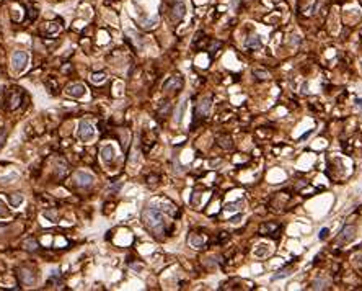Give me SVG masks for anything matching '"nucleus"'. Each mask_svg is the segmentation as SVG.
<instances>
[{"label": "nucleus", "instance_id": "39448f33", "mask_svg": "<svg viewBox=\"0 0 362 291\" xmlns=\"http://www.w3.org/2000/svg\"><path fill=\"white\" fill-rule=\"evenodd\" d=\"M354 236H356V227L354 226H344L342 231L339 232V236H338L336 242L338 244H347V242H351L354 239Z\"/></svg>", "mask_w": 362, "mask_h": 291}, {"label": "nucleus", "instance_id": "9d476101", "mask_svg": "<svg viewBox=\"0 0 362 291\" xmlns=\"http://www.w3.org/2000/svg\"><path fill=\"white\" fill-rule=\"evenodd\" d=\"M101 159L104 164H109L113 159H114V149H113V146H104L103 149H101Z\"/></svg>", "mask_w": 362, "mask_h": 291}, {"label": "nucleus", "instance_id": "f257e3e1", "mask_svg": "<svg viewBox=\"0 0 362 291\" xmlns=\"http://www.w3.org/2000/svg\"><path fill=\"white\" fill-rule=\"evenodd\" d=\"M142 219H144V224L147 226V229H150L155 236L163 234L165 231V218L158 209L155 208H147L142 213Z\"/></svg>", "mask_w": 362, "mask_h": 291}, {"label": "nucleus", "instance_id": "ddd939ff", "mask_svg": "<svg viewBox=\"0 0 362 291\" xmlns=\"http://www.w3.org/2000/svg\"><path fill=\"white\" fill-rule=\"evenodd\" d=\"M189 244L193 247H196V249H201V247H204V244H206V241H204V237L197 236V234H191L189 236Z\"/></svg>", "mask_w": 362, "mask_h": 291}, {"label": "nucleus", "instance_id": "0eeeda50", "mask_svg": "<svg viewBox=\"0 0 362 291\" xmlns=\"http://www.w3.org/2000/svg\"><path fill=\"white\" fill-rule=\"evenodd\" d=\"M85 92H87V90H85V87L82 84H72L65 88V93H67L69 97H74V98H82L85 95Z\"/></svg>", "mask_w": 362, "mask_h": 291}, {"label": "nucleus", "instance_id": "f3484780", "mask_svg": "<svg viewBox=\"0 0 362 291\" xmlns=\"http://www.w3.org/2000/svg\"><path fill=\"white\" fill-rule=\"evenodd\" d=\"M290 268L289 267H285V268H282V270H277V273H276L274 276H273V280H279V278H285V276H289L290 273Z\"/></svg>", "mask_w": 362, "mask_h": 291}, {"label": "nucleus", "instance_id": "aec40b11", "mask_svg": "<svg viewBox=\"0 0 362 291\" xmlns=\"http://www.w3.org/2000/svg\"><path fill=\"white\" fill-rule=\"evenodd\" d=\"M36 247H38V244L33 239H28L26 242H25V249L26 250H30V252H33V250H36Z\"/></svg>", "mask_w": 362, "mask_h": 291}, {"label": "nucleus", "instance_id": "6ab92c4d", "mask_svg": "<svg viewBox=\"0 0 362 291\" xmlns=\"http://www.w3.org/2000/svg\"><path fill=\"white\" fill-rule=\"evenodd\" d=\"M259 247H261V249H256V250H255V255H258V257H266V255L269 254V249H268L266 245H259Z\"/></svg>", "mask_w": 362, "mask_h": 291}, {"label": "nucleus", "instance_id": "20e7f679", "mask_svg": "<svg viewBox=\"0 0 362 291\" xmlns=\"http://www.w3.org/2000/svg\"><path fill=\"white\" fill-rule=\"evenodd\" d=\"M279 231H281V224H277V222H263L259 226V234L269 236L273 239H277L279 237Z\"/></svg>", "mask_w": 362, "mask_h": 291}, {"label": "nucleus", "instance_id": "412c9836", "mask_svg": "<svg viewBox=\"0 0 362 291\" xmlns=\"http://www.w3.org/2000/svg\"><path fill=\"white\" fill-rule=\"evenodd\" d=\"M104 80H106V75L104 74H95L92 77V82H95V84H101Z\"/></svg>", "mask_w": 362, "mask_h": 291}, {"label": "nucleus", "instance_id": "7ed1b4c3", "mask_svg": "<svg viewBox=\"0 0 362 291\" xmlns=\"http://www.w3.org/2000/svg\"><path fill=\"white\" fill-rule=\"evenodd\" d=\"M28 61H30L28 52H25V51H16V52H13V56H12V67H13V70L21 72V70L26 67Z\"/></svg>", "mask_w": 362, "mask_h": 291}, {"label": "nucleus", "instance_id": "4be33fe9", "mask_svg": "<svg viewBox=\"0 0 362 291\" xmlns=\"http://www.w3.org/2000/svg\"><path fill=\"white\" fill-rule=\"evenodd\" d=\"M10 201H12L13 206H18V204H21V203H23V196H21V195H13Z\"/></svg>", "mask_w": 362, "mask_h": 291}, {"label": "nucleus", "instance_id": "b1692460", "mask_svg": "<svg viewBox=\"0 0 362 291\" xmlns=\"http://www.w3.org/2000/svg\"><path fill=\"white\" fill-rule=\"evenodd\" d=\"M7 208H5V204H3L2 201H0V216H7Z\"/></svg>", "mask_w": 362, "mask_h": 291}, {"label": "nucleus", "instance_id": "dca6fc26", "mask_svg": "<svg viewBox=\"0 0 362 291\" xmlns=\"http://www.w3.org/2000/svg\"><path fill=\"white\" fill-rule=\"evenodd\" d=\"M328 288V283L325 280H317L312 283V289H326Z\"/></svg>", "mask_w": 362, "mask_h": 291}, {"label": "nucleus", "instance_id": "423d86ee", "mask_svg": "<svg viewBox=\"0 0 362 291\" xmlns=\"http://www.w3.org/2000/svg\"><path fill=\"white\" fill-rule=\"evenodd\" d=\"M211 106H212V103H211V98H202L201 102H199V103L196 105V110H194V114H196L197 118H207L209 111H211Z\"/></svg>", "mask_w": 362, "mask_h": 291}, {"label": "nucleus", "instance_id": "a211bd4d", "mask_svg": "<svg viewBox=\"0 0 362 291\" xmlns=\"http://www.w3.org/2000/svg\"><path fill=\"white\" fill-rule=\"evenodd\" d=\"M253 75H255L258 80H266V79L269 77V74L264 72V70H253Z\"/></svg>", "mask_w": 362, "mask_h": 291}, {"label": "nucleus", "instance_id": "5701e85b", "mask_svg": "<svg viewBox=\"0 0 362 291\" xmlns=\"http://www.w3.org/2000/svg\"><path fill=\"white\" fill-rule=\"evenodd\" d=\"M328 232H330V231H328V227H323L321 229V231H320V234H318V237H320V239L323 241V239H326V236H328Z\"/></svg>", "mask_w": 362, "mask_h": 291}, {"label": "nucleus", "instance_id": "1a4fd4ad", "mask_svg": "<svg viewBox=\"0 0 362 291\" xmlns=\"http://www.w3.org/2000/svg\"><path fill=\"white\" fill-rule=\"evenodd\" d=\"M184 13H186V7H184L183 2H176L175 5L171 7V18H173L175 21H179L181 18L184 17Z\"/></svg>", "mask_w": 362, "mask_h": 291}, {"label": "nucleus", "instance_id": "f03ea898", "mask_svg": "<svg viewBox=\"0 0 362 291\" xmlns=\"http://www.w3.org/2000/svg\"><path fill=\"white\" fill-rule=\"evenodd\" d=\"M77 136L82 142H90L95 137V128L90 125L88 121L82 120L78 123V128H77Z\"/></svg>", "mask_w": 362, "mask_h": 291}, {"label": "nucleus", "instance_id": "f8f14e48", "mask_svg": "<svg viewBox=\"0 0 362 291\" xmlns=\"http://www.w3.org/2000/svg\"><path fill=\"white\" fill-rule=\"evenodd\" d=\"M246 47H250V49H259V47H261L259 36L258 35H251L248 39H246Z\"/></svg>", "mask_w": 362, "mask_h": 291}, {"label": "nucleus", "instance_id": "393cba45", "mask_svg": "<svg viewBox=\"0 0 362 291\" xmlns=\"http://www.w3.org/2000/svg\"><path fill=\"white\" fill-rule=\"evenodd\" d=\"M26 273H28V271H23V280H25L26 283H33V278L30 275H26Z\"/></svg>", "mask_w": 362, "mask_h": 291}, {"label": "nucleus", "instance_id": "2eb2a0df", "mask_svg": "<svg viewBox=\"0 0 362 291\" xmlns=\"http://www.w3.org/2000/svg\"><path fill=\"white\" fill-rule=\"evenodd\" d=\"M243 208V201H237V203H227L225 204V211H237V209Z\"/></svg>", "mask_w": 362, "mask_h": 291}, {"label": "nucleus", "instance_id": "6e6552de", "mask_svg": "<svg viewBox=\"0 0 362 291\" xmlns=\"http://www.w3.org/2000/svg\"><path fill=\"white\" fill-rule=\"evenodd\" d=\"M75 180H77V185L78 187H88V185L93 183V175L87 173V172H77L75 173Z\"/></svg>", "mask_w": 362, "mask_h": 291}, {"label": "nucleus", "instance_id": "9b49d317", "mask_svg": "<svg viewBox=\"0 0 362 291\" xmlns=\"http://www.w3.org/2000/svg\"><path fill=\"white\" fill-rule=\"evenodd\" d=\"M183 87V80H181L179 77H171L168 82H165L163 84V88L165 90H168V88H175V90H178Z\"/></svg>", "mask_w": 362, "mask_h": 291}, {"label": "nucleus", "instance_id": "4468645a", "mask_svg": "<svg viewBox=\"0 0 362 291\" xmlns=\"http://www.w3.org/2000/svg\"><path fill=\"white\" fill-rule=\"evenodd\" d=\"M217 144L222 147V149H232L233 147V142H232V139L228 136H219L217 137Z\"/></svg>", "mask_w": 362, "mask_h": 291}]
</instances>
